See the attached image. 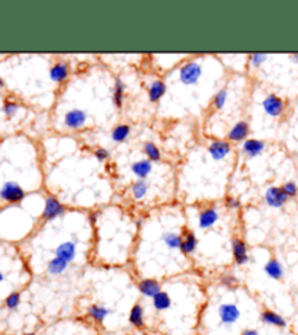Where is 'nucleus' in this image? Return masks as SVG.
<instances>
[{
	"label": "nucleus",
	"instance_id": "nucleus-41",
	"mask_svg": "<svg viewBox=\"0 0 298 335\" xmlns=\"http://www.w3.org/2000/svg\"><path fill=\"white\" fill-rule=\"evenodd\" d=\"M0 282H3V274H1V271H0Z\"/></svg>",
	"mask_w": 298,
	"mask_h": 335
},
{
	"label": "nucleus",
	"instance_id": "nucleus-29",
	"mask_svg": "<svg viewBox=\"0 0 298 335\" xmlns=\"http://www.w3.org/2000/svg\"><path fill=\"white\" fill-rule=\"evenodd\" d=\"M163 242L169 250H181L182 245V234L167 232L163 234Z\"/></svg>",
	"mask_w": 298,
	"mask_h": 335
},
{
	"label": "nucleus",
	"instance_id": "nucleus-22",
	"mask_svg": "<svg viewBox=\"0 0 298 335\" xmlns=\"http://www.w3.org/2000/svg\"><path fill=\"white\" fill-rule=\"evenodd\" d=\"M125 89L127 86L125 84L118 78L115 79V84H114V92H112V100H114V105L116 108H122L124 105V100H125Z\"/></svg>",
	"mask_w": 298,
	"mask_h": 335
},
{
	"label": "nucleus",
	"instance_id": "nucleus-11",
	"mask_svg": "<svg viewBox=\"0 0 298 335\" xmlns=\"http://www.w3.org/2000/svg\"><path fill=\"white\" fill-rule=\"evenodd\" d=\"M250 133V127L246 121H239L230 128V132L227 134V138L230 142H246L248 136Z\"/></svg>",
	"mask_w": 298,
	"mask_h": 335
},
{
	"label": "nucleus",
	"instance_id": "nucleus-24",
	"mask_svg": "<svg viewBox=\"0 0 298 335\" xmlns=\"http://www.w3.org/2000/svg\"><path fill=\"white\" fill-rule=\"evenodd\" d=\"M153 308L159 312H163V310H167L170 306H172V298L166 293V292H160L157 293L153 299Z\"/></svg>",
	"mask_w": 298,
	"mask_h": 335
},
{
	"label": "nucleus",
	"instance_id": "nucleus-39",
	"mask_svg": "<svg viewBox=\"0 0 298 335\" xmlns=\"http://www.w3.org/2000/svg\"><path fill=\"white\" fill-rule=\"evenodd\" d=\"M242 335H259V331L258 330H245Z\"/></svg>",
	"mask_w": 298,
	"mask_h": 335
},
{
	"label": "nucleus",
	"instance_id": "nucleus-30",
	"mask_svg": "<svg viewBox=\"0 0 298 335\" xmlns=\"http://www.w3.org/2000/svg\"><path fill=\"white\" fill-rule=\"evenodd\" d=\"M227 98H229L227 89H220L216 95H214V98H213V106L216 110H223L224 105L227 104Z\"/></svg>",
	"mask_w": 298,
	"mask_h": 335
},
{
	"label": "nucleus",
	"instance_id": "nucleus-20",
	"mask_svg": "<svg viewBox=\"0 0 298 335\" xmlns=\"http://www.w3.org/2000/svg\"><path fill=\"white\" fill-rule=\"evenodd\" d=\"M87 316L92 319L93 322H96V324H103V320L106 319V316L111 314V310L108 309V308H105V306H102V304H90L89 308H87Z\"/></svg>",
	"mask_w": 298,
	"mask_h": 335
},
{
	"label": "nucleus",
	"instance_id": "nucleus-35",
	"mask_svg": "<svg viewBox=\"0 0 298 335\" xmlns=\"http://www.w3.org/2000/svg\"><path fill=\"white\" fill-rule=\"evenodd\" d=\"M93 154H95V158H96L99 162H105V160H108V158H109V152H108V149H105V148H98L96 150L93 152Z\"/></svg>",
	"mask_w": 298,
	"mask_h": 335
},
{
	"label": "nucleus",
	"instance_id": "nucleus-42",
	"mask_svg": "<svg viewBox=\"0 0 298 335\" xmlns=\"http://www.w3.org/2000/svg\"><path fill=\"white\" fill-rule=\"evenodd\" d=\"M25 335H36V334H35V332H28V334H25Z\"/></svg>",
	"mask_w": 298,
	"mask_h": 335
},
{
	"label": "nucleus",
	"instance_id": "nucleus-13",
	"mask_svg": "<svg viewBox=\"0 0 298 335\" xmlns=\"http://www.w3.org/2000/svg\"><path fill=\"white\" fill-rule=\"evenodd\" d=\"M138 290L143 296L153 299L157 293L162 292V286L154 278H144L138 283Z\"/></svg>",
	"mask_w": 298,
	"mask_h": 335
},
{
	"label": "nucleus",
	"instance_id": "nucleus-5",
	"mask_svg": "<svg viewBox=\"0 0 298 335\" xmlns=\"http://www.w3.org/2000/svg\"><path fill=\"white\" fill-rule=\"evenodd\" d=\"M87 116L82 110H70L64 116V126L70 130H80L86 126Z\"/></svg>",
	"mask_w": 298,
	"mask_h": 335
},
{
	"label": "nucleus",
	"instance_id": "nucleus-32",
	"mask_svg": "<svg viewBox=\"0 0 298 335\" xmlns=\"http://www.w3.org/2000/svg\"><path fill=\"white\" fill-rule=\"evenodd\" d=\"M266 60H268V56L264 54V52H255V54H252V56L249 57L250 64H252V67H255V68L262 66Z\"/></svg>",
	"mask_w": 298,
	"mask_h": 335
},
{
	"label": "nucleus",
	"instance_id": "nucleus-38",
	"mask_svg": "<svg viewBox=\"0 0 298 335\" xmlns=\"http://www.w3.org/2000/svg\"><path fill=\"white\" fill-rule=\"evenodd\" d=\"M98 218H99V213H98V212H92V213L89 214V220H90V223H96Z\"/></svg>",
	"mask_w": 298,
	"mask_h": 335
},
{
	"label": "nucleus",
	"instance_id": "nucleus-25",
	"mask_svg": "<svg viewBox=\"0 0 298 335\" xmlns=\"http://www.w3.org/2000/svg\"><path fill=\"white\" fill-rule=\"evenodd\" d=\"M130 134H131V127L128 124H119V126H116V127L112 128L111 138L115 143H122V142H125L130 137Z\"/></svg>",
	"mask_w": 298,
	"mask_h": 335
},
{
	"label": "nucleus",
	"instance_id": "nucleus-16",
	"mask_svg": "<svg viewBox=\"0 0 298 335\" xmlns=\"http://www.w3.org/2000/svg\"><path fill=\"white\" fill-rule=\"evenodd\" d=\"M197 246H198V239L194 232L191 230H183L182 232V245H181V252L183 255H192L194 252L197 251Z\"/></svg>",
	"mask_w": 298,
	"mask_h": 335
},
{
	"label": "nucleus",
	"instance_id": "nucleus-3",
	"mask_svg": "<svg viewBox=\"0 0 298 335\" xmlns=\"http://www.w3.org/2000/svg\"><path fill=\"white\" fill-rule=\"evenodd\" d=\"M262 108L268 116L271 117H281L284 114V110H285V102L281 96L278 95H268L265 100H262Z\"/></svg>",
	"mask_w": 298,
	"mask_h": 335
},
{
	"label": "nucleus",
	"instance_id": "nucleus-31",
	"mask_svg": "<svg viewBox=\"0 0 298 335\" xmlns=\"http://www.w3.org/2000/svg\"><path fill=\"white\" fill-rule=\"evenodd\" d=\"M281 188L282 191H284V194H285L288 198H294V197H297L298 196V185L296 184V182H293V181L285 182Z\"/></svg>",
	"mask_w": 298,
	"mask_h": 335
},
{
	"label": "nucleus",
	"instance_id": "nucleus-23",
	"mask_svg": "<svg viewBox=\"0 0 298 335\" xmlns=\"http://www.w3.org/2000/svg\"><path fill=\"white\" fill-rule=\"evenodd\" d=\"M166 84L163 80H154L149 88V100L151 102H159L165 96Z\"/></svg>",
	"mask_w": 298,
	"mask_h": 335
},
{
	"label": "nucleus",
	"instance_id": "nucleus-34",
	"mask_svg": "<svg viewBox=\"0 0 298 335\" xmlns=\"http://www.w3.org/2000/svg\"><path fill=\"white\" fill-rule=\"evenodd\" d=\"M17 108H19V105L15 104V102H6L4 106H3V112H4L7 117H13V116L16 114Z\"/></svg>",
	"mask_w": 298,
	"mask_h": 335
},
{
	"label": "nucleus",
	"instance_id": "nucleus-1",
	"mask_svg": "<svg viewBox=\"0 0 298 335\" xmlns=\"http://www.w3.org/2000/svg\"><path fill=\"white\" fill-rule=\"evenodd\" d=\"M202 76V67L197 62H188L179 68V80L183 84H194Z\"/></svg>",
	"mask_w": 298,
	"mask_h": 335
},
{
	"label": "nucleus",
	"instance_id": "nucleus-26",
	"mask_svg": "<svg viewBox=\"0 0 298 335\" xmlns=\"http://www.w3.org/2000/svg\"><path fill=\"white\" fill-rule=\"evenodd\" d=\"M67 267H68V264H67L66 261H63L61 258L54 256V258H51L50 261H48V264H47V272L51 274V276H61L67 270Z\"/></svg>",
	"mask_w": 298,
	"mask_h": 335
},
{
	"label": "nucleus",
	"instance_id": "nucleus-9",
	"mask_svg": "<svg viewBox=\"0 0 298 335\" xmlns=\"http://www.w3.org/2000/svg\"><path fill=\"white\" fill-rule=\"evenodd\" d=\"M76 255H77V245L74 240H66L55 248V256L61 258L67 264L73 262Z\"/></svg>",
	"mask_w": 298,
	"mask_h": 335
},
{
	"label": "nucleus",
	"instance_id": "nucleus-12",
	"mask_svg": "<svg viewBox=\"0 0 298 335\" xmlns=\"http://www.w3.org/2000/svg\"><path fill=\"white\" fill-rule=\"evenodd\" d=\"M218 212H217L214 207H208V208H204L198 216V224L201 229H211L218 220Z\"/></svg>",
	"mask_w": 298,
	"mask_h": 335
},
{
	"label": "nucleus",
	"instance_id": "nucleus-43",
	"mask_svg": "<svg viewBox=\"0 0 298 335\" xmlns=\"http://www.w3.org/2000/svg\"><path fill=\"white\" fill-rule=\"evenodd\" d=\"M1 86H3V80L0 79V88H1Z\"/></svg>",
	"mask_w": 298,
	"mask_h": 335
},
{
	"label": "nucleus",
	"instance_id": "nucleus-27",
	"mask_svg": "<svg viewBox=\"0 0 298 335\" xmlns=\"http://www.w3.org/2000/svg\"><path fill=\"white\" fill-rule=\"evenodd\" d=\"M149 192V182L146 180H137L131 184V194L135 200H141Z\"/></svg>",
	"mask_w": 298,
	"mask_h": 335
},
{
	"label": "nucleus",
	"instance_id": "nucleus-10",
	"mask_svg": "<svg viewBox=\"0 0 298 335\" xmlns=\"http://www.w3.org/2000/svg\"><path fill=\"white\" fill-rule=\"evenodd\" d=\"M208 153L214 160H223L226 159L230 153H232V146L229 142H223V140H216L210 144Z\"/></svg>",
	"mask_w": 298,
	"mask_h": 335
},
{
	"label": "nucleus",
	"instance_id": "nucleus-33",
	"mask_svg": "<svg viewBox=\"0 0 298 335\" xmlns=\"http://www.w3.org/2000/svg\"><path fill=\"white\" fill-rule=\"evenodd\" d=\"M6 308L7 309H16L17 306H19V303H20V293H17V292H13V293H10L7 298H6Z\"/></svg>",
	"mask_w": 298,
	"mask_h": 335
},
{
	"label": "nucleus",
	"instance_id": "nucleus-14",
	"mask_svg": "<svg viewBox=\"0 0 298 335\" xmlns=\"http://www.w3.org/2000/svg\"><path fill=\"white\" fill-rule=\"evenodd\" d=\"M261 320L266 324V325H271V326H275V328H280V330H284L287 328V319L281 316L280 314L274 312V310H269L266 309L261 314Z\"/></svg>",
	"mask_w": 298,
	"mask_h": 335
},
{
	"label": "nucleus",
	"instance_id": "nucleus-44",
	"mask_svg": "<svg viewBox=\"0 0 298 335\" xmlns=\"http://www.w3.org/2000/svg\"><path fill=\"white\" fill-rule=\"evenodd\" d=\"M130 335H137V334H130Z\"/></svg>",
	"mask_w": 298,
	"mask_h": 335
},
{
	"label": "nucleus",
	"instance_id": "nucleus-15",
	"mask_svg": "<svg viewBox=\"0 0 298 335\" xmlns=\"http://www.w3.org/2000/svg\"><path fill=\"white\" fill-rule=\"evenodd\" d=\"M68 73H70V67L66 62H57L54 66L51 67L50 78L51 80L55 82V84H63L68 78Z\"/></svg>",
	"mask_w": 298,
	"mask_h": 335
},
{
	"label": "nucleus",
	"instance_id": "nucleus-37",
	"mask_svg": "<svg viewBox=\"0 0 298 335\" xmlns=\"http://www.w3.org/2000/svg\"><path fill=\"white\" fill-rule=\"evenodd\" d=\"M226 206L229 208H232V210H239L242 207V202H240V200L234 198V197H227L226 198Z\"/></svg>",
	"mask_w": 298,
	"mask_h": 335
},
{
	"label": "nucleus",
	"instance_id": "nucleus-18",
	"mask_svg": "<svg viewBox=\"0 0 298 335\" xmlns=\"http://www.w3.org/2000/svg\"><path fill=\"white\" fill-rule=\"evenodd\" d=\"M133 174L138 180H146L153 170V164L149 159H143V160H137L131 165Z\"/></svg>",
	"mask_w": 298,
	"mask_h": 335
},
{
	"label": "nucleus",
	"instance_id": "nucleus-17",
	"mask_svg": "<svg viewBox=\"0 0 298 335\" xmlns=\"http://www.w3.org/2000/svg\"><path fill=\"white\" fill-rule=\"evenodd\" d=\"M130 324L133 325L135 330H143L146 326V319H144V309L140 303H135L131 310H130V316H128Z\"/></svg>",
	"mask_w": 298,
	"mask_h": 335
},
{
	"label": "nucleus",
	"instance_id": "nucleus-7",
	"mask_svg": "<svg viewBox=\"0 0 298 335\" xmlns=\"http://www.w3.org/2000/svg\"><path fill=\"white\" fill-rule=\"evenodd\" d=\"M233 248V258H234V262L237 266H245L249 262V251L248 245L243 239L240 238H234L232 242Z\"/></svg>",
	"mask_w": 298,
	"mask_h": 335
},
{
	"label": "nucleus",
	"instance_id": "nucleus-19",
	"mask_svg": "<svg viewBox=\"0 0 298 335\" xmlns=\"http://www.w3.org/2000/svg\"><path fill=\"white\" fill-rule=\"evenodd\" d=\"M264 150H265V143H264L262 140H258V138H248L246 142H243V152L248 154L249 158L259 156Z\"/></svg>",
	"mask_w": 298,
	"mask_h": 335
},
{
	"label": "nucleus",
	"instance_id": "nucleus-28",
	"mask_svg": "<svg viewBox=\"0 0 298 335\" xmlns=\"http://www.w3.org/2000/svg\"><path fill=\"white\" fill-rule=\"evenodd\" d=\"M143 153L147 156V159H149L151 164H153V162H159V160L162 159V152H160V149H159L153 142H146V143H144V146H143Z\"/></svg>",
	"mask_w": 298,
	"mask_h": 335
},
{
	"label": "nucleus",
	"instance_id": "nucleus-36",
	"mask_svg": "<svg viewBox=\"0 0 298 335\" xmlns=\"http://www.w3.org/2000/svg\"><path fill=\"white\" fill-rule=\"evenodd\" d=\"M221 283L224 286H227V287H236L237 286V280H236V277L232 276V274H224L221 277Z\"/></svg>",
	"mask_w": 298,
	"mask_h": 335
},
{
	"label": "nucleus",
	"instance_id": "nucleus-40",
	"mask_svg": "<svg viewBox=\"0 0 298 335\" xmlns=\"http://www.w3.org/2000/svg\"><path fill=\"white\" fill-rule=\"evenodd\" d=\"M290 58H291L294 63H298V54H290Z\"/></svg>",
	"mask_w": 298,
	"mask_h": 335
},
{
	"label": "nucleus",
	"instance_id": "nucleus-6",
	"mask_svg": "<svg viewBox=\"0 0 298 335\" xmlns=\"http://www.w3.org/2000/svg\"><path fill=\"white\" fill-rule=\"evenodd\" d=\"M265 201L266 204L272 208H281L288 201V197L284 194L281 186H271L266 190Z\"/></svg>",
	"mask_w": 298,
	"mask_h": 335
},
{
	"label": "nucleus",
	"instance_id": "nucleus-21",
	"mask_svg": "<svg viewBox=\"0 0 298 335\" xmlns=\"http://www.w3.org/2000/svg\"><path fill=\"white\" fill-rule=\"evenodd\" d=\"M265 272L274 280H282L284 278V267H282L281 262L275 258H272L266 262Z\"/></svg>",
	"mask_w": 298,
	"mask_h": 335
},
{
	"label": "nucleus",
	"instance_id": "nucleus-2",
	"mask_svg": "<svg viewBox=\"0 0 298 335\" xmlns=\"http://www.w3.org/2000/svg\"><path fill=\"white\" fill-rule=\"evenodd\" d=\"M218 318L221 325L230 326L240 318V309L234 303H223L218 306Z\"/></svg>",
	"mask_w": 298,
	"mask_h": 335
},
{
	"label": "nucleus",
	"instance_id": "nucleus-4",
	"mask_svg": "<svg viewBox=\"0 0 298 335\" xmlns=\"http://www.w3.org/2000/svg\"><path fill=\"white\" fill-rule=\"evenodd\" d=\"M0 197L4 201H9V202H17V201L23 200L25 191L16 182H6L3 185V188L0 190Z\"/></svg>",
	"mask_w": 298,
	"mask_h": 335
},
{
	"label": "nucleus",
	"instance_id": "nucleus-8",
	"mask_svg": "<svg viewBox=\"0 0 298 335\" xmlns=\"http://www.w3.org/2000/svg\"><path fill=\"white\" fill-rule=\"evenodd\" d=\"M63 213H64V206L55 197L50 196L45 198V206H44V212H42L44 220H52V218L61 216Z\"/></svg>",
	"mask_w": 298,
	"mask_h": 335
}]
</instances>
